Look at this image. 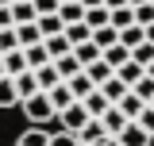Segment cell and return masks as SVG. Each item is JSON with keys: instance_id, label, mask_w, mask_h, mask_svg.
Listing matches in <instances>:
<instances>
[{"instance_id": "obj_1", "label": "cell", "mask_w": 154, "mask_h": 146, "mask_svg": "<svg viewBox=\"0 0 154 146\" xmlns=\"http://www.w3.org/2000/svg\"><path fill=\"white\" fill-rule=\"evenodd\" d=\"M12 146H119V142H116L112 135H104L100 119H89L77 135L73 131H46V127H35L31 123Z\"/></svg>"}, {"instance_id": "obj_2", "label": "cell", "mask_w": 154, "mask_h": 146, "mask_svg": "<svg viewBox=\"0 0 154 146\" xmlns=\"http://www.w3.org/2000/svg\"><path fill=\"white\" fill-rule=\"evenodd\" d=\"M19 108H23V115H27L35 127H42V123H50V119H54V104H50V92H42V89H38L35 96H27Z\"/></svg>"}, {"instance_id": "obj_3", "label": "cell", "mask_w": 154, "mask_h": 146, "mask_svg": "<svg viewBox=\"0 0 154 146\" xmlns=\"http://www.w3.org/2000/svg\"><path fill=\"white\" fill-rule=\"evenodd\" d=\"M89 119H93V115H89V111H85V104H81V100H73V104H69V108H62L54 115V123H58V131H81L85 127V123H89Z\"/></svg>"}, {"instance_id": "obj_4", "label": "cell", "mask_w": 154, "mask_h": 146, "mask_svg": "<svg viewBox=\"0 0 154 146\" xmlns=\"http://www.w3.org/2000/svg\"><path fill=\"white\" fill-rule=\"evenodd\" d=\"M116 142H119V146H154V135H150V131H143L135 119H127V127L116 135Z\"/></svg>"}, {"instance_id": "obj_5", "label": "cell", "mask_w": 154, "mask_h": 146, "mask_svg": "<svg viewBox=\"0 0 154 146\" xmlns=\"http://www.w3.org/2000/svg\"><path fill=\"white\" fill-rule=\"evenodd\" d=\"M100 127H104V135H112V138H116L119 131L127 127V115H123V111H119V108L112 104V108H108L104 115H100Z\"/></svg>"}, {"instance_id": "obj_6", "label": "cell", "mask_w": 154, "mask_h": 146, "mask_svg": "<svg viewBox=\"0 0 154 146\" xmlns=\"http://www.w3.org/2000/svg\"><path fill=\"white\" fill-rule=\"evenodd\" d=\"M66 85H69V92H73V100H85V96L96 89V85H93V77H89L85 69H81V73H73V77H66Z\"/></svg>"}, {"instance_id": "obj_7", "label": "cell", "mask_w": 154, "mask_h": 146, "mask_svg": "<svg viewBox=\"0 0 154 146\" xmlns=\"http://www.w3.org/2000/svg\"><path fill=\"white\" fill-rule=\"evenodd\" d=\"M23 58H27V69L46 65V62H50V54H46V42L38 38V42H31V46H23Z\"/></svg>"}, {"instance_id": "obj_8", "label": "cell", "mask_w": 154, "mask_h": 146, "mask_svg": "<svg viewBox=\"0 0 154 146\" xmlns=\"http://www.w3.org/2000/svg\"><path fill=\"white\" fill-rule=\"evenodd\" d=\"M116 108L123 111L127 119H139V111L146 108V100H143V96H135V92L127 89V92H123V96H119V104H116Z\"/></svg>"}, {"instance_id": "obj_9", "label": "cell", "mask_w": 154, "mask_h": 146, "mask_svg": "<svg viewBox=\"0 0 154 146\" xmlns=\"http://www.w3.org/2000/svg\"><path fill=\"white\" fill-rule=\"evenodd\" d=\"M35 23H38V35H42V38L62 35V31H66V23H62V16H58V12H46V16H38Z\"/></svg>"}, {"instance_id": "obj_10", "label": "cell", "mask_w": 154, "mask_h": 146, "mask_svg": "<svg viewBox=\"0 0 154 146\" xmlns=\"http://www.w3.org/2000/svg\"><path fill=\"white\" fill-rule=\"evenodd\" d=\"M81 104H85V111H89L93 119H100L104 111L112 108V104H108V96H104V92H100V89H93V92H89V96H85V100H81Z\"/></svg>"}, {"instance_id": "obj_11", "label": "cell", "mask_w": 154, "mask_h": 146, "mask_svg": "<svg viewBox=\"0 0 154 146\" xmlns=\"http://www.w3.org/2000/svg\"><path fill=\"white\" fill-rule=\"evenodd\" d=\"M0 108H19V92H16V77H0Z\"/></svg>"}, {"instance_id": "obj_12", "label": "cell", "mask_w": 154, "mask_h": 146, "mask_svg": "<svg viewBox=\"0 0 154 146\" xmlns=\"http://www.w3.org/2000/svg\"><path fill=\"white\" fill-rule=\"evenodd\" d=\"M35 81H38V89H42V92H50L58 81H62V73L54 69V62H46V65H38V69H35Z\"/></svg>"}, {"instance_id": "obj_13", "label": "cell", "mask_w": 154, "mask_h": 146, "mask_svg": "<svg viewBox=\"0 0 154 146\" xmlns=\"http://www.w3.org/2000/svg\"><path fill=\"white\" fill-rule=\"evenodd\" d=\"M16 92H19V104H23L27 96H35V92H38V81H35V69H27V73H16Z\"/></svg>"}, {"instance_id": "obj_14", "label": "cell", "mask_w": 154, "mask_h": 146, "mask_svg": "<svg viewBox=\"0 0 154 146\" xmlns=\"http://www.w3.org/2000/svg\"><path fill=\"white\" fill-rule=\"evenodd\" d=\"M0 58H4V73H8V77H16V73H27L23 46H19V50H8V54H0Z\"/></svg>"}, {"instance_id": "obj_15", "label": "cell", "mask_w": 154, "mask_h": 146, "mask_svg": "<svg viewBox=\"0 0 154 146\" xmlns=\"http://www.w3.org/2000/svg\"><path fill=\"white\" fill-rule=\"evenodd\" d=\"M85 23H89V27H104V23H112V8H108V4H96V8H85Z\"/></svg>"}, {"instance_id": "obj_16", "label": "cell", "mask_w": 154, "mask_h": 146, "mask_svg": "<svg viewBox=\"0 0 154 146\" xmlns=\"http://www.w3.org/2000/svg\"><path fill=\"white\" fill-rule=\"evenodd\" d=\"M50 104H54V115H58L62 108H69V104H73V92H69L66 81H58L54 89H50Z\"/></svg>"}, {"instance_id": "obj_17", "label": "cell", "mask_w": 154, "mask_h": 146, "mask_svg": "<svg viewBox=\"0 0 154 146\" xmlns=\"http://www.w3.org/2000/svg\"><path fill=\"white\" fill-rule=\"evenodd\" d=\"M100 58H104V62H108L112 69H119V65H123V62L131 58V46H123V42H112V46H108V50H104Z\"/></svg>"}, {"instance_id": "obj_18", "label": "cell", "mask_w": 154, "mask_h": 146, "mask_svg": "<svg viewBox=\"0 0 154 146\" xmlns=\"http://www.w3.org/2000/svg\"><path fill=\"white\" fill-rule=\"evenodd\" d=\"M96 89L104 92V96H108V104H119V96H123V92H127V81H119V77H108V81H104V85H96Z\"/></svg>"}, {"instance_id": "obj_19", "label": "cell", "mask_w": 154, "mask_h": 146, "mask_svg": "<svg viewBox=\"0 0 154 146\" xmlns=\"http://www.w3.org/2000/svg\"><path fill=\"white\" fill-rule=\"evenodd\" d=\"M54 69L62 73V81H66V77H73V73H81V69H85V65H81V62H77V54H73V50H69V54H62V58H54Z\"/></svg>"}, {"instance_id": "obj_20", "label": "cell", "mask_w": 154, "mask_h": 146, "mask_svg": "<svg viewBox=\"0 0 154 146\" xmlns=\"http://www.w3.org/2000/svg\"><path fill=\"white\" fill-rule=\"evenodd\" d=\"M58 16H62V23H81V19H85V4H81V0L58 4Z\"/></svg>"}, {"instance_id": "obj_21", "label": "cell", "mask_w": 154, "mask_h": 146, "mask_svg": "<svg viewBox=\"0 0 154 146\" xmlns=\"http://www.w3.org/2000/svg\"><path fill=\"white\" fill-rule=\"evenodd\" d=\"M42 42H46V54H50V62L73 50V46H69V38H66V31H62V35H50V38H42Z\"/></svg>"}, {"instance_id": "obj_22", "label": "cell", "mask_w": 154, "mask_h": 146, "mask_svg": "<svg viewBox=\"0 0 154 146\" xmlns=\"http://www.w3.org/2000/svg\"><path fill=\"white\" fill-rule=\"evenodd\" d=\"M66 38H69V46H77V42H89L93 38V27L81 19V23H66Z\"/></svg>"}, {"instance_id": "obj_23", "label": "cell", "mask_w": 154, "mask_h": 146, "mask_svg": "<svg viewBox=\"0 0 154 146\" xmlns=\"http://www.w3.org/2000/svg\"><path fill=\"white\" fill-rule=\"evenodd\" d=\"M143 38H146V27H143V23H127V27H119V42H123V46H139Z\"/></svg>"}, {"instance_id": "obj_24", "label": "cell", "mask_w": 154, "mask_h": 146, "mask_svg": "<svg viewBox=\"0 0 154 146\" xmlns=\"http://www.w3.org/2000/svg\"><path fill=\"white\" fill-rule=\"evenodd\" d=\"M73 54H77V62H81V65H93V62L104 54V50H100L93 38H89V42H77V46H73Z\"/></svg>"}, {"instance_id": "obj_25", "label": "cell", "mask_w": 154, "mask_h": 146, "mask_svg": "<svg viewBox=\"0 0 154 146\" xmlns=\"http://www.w3.org/2000/svg\"><path fill=\"white\" fill-rule=\"evenodd\" d=\"M31 19H38L35 4L31 0H12V23H31Z\"/></svg>"}, {"instance_id": "obj_26", "label": "cell", "mask_w": 154, "mask_h": 146, "mask_svg": "<svg viewBox=\"0 0 154 146\" xmlns=\"http://www.w3.org/2000/svg\"><path fill=\"white\" fill-rule=\"evenodd\" d=\"M93 42L100 46V50H108L112 42H119V31H116L112 23H104V27H96V31H93Z\"/></svg>"}, {"instance_id": "obj_27", "label": "cell", "mask_w": 154, "mask_h": 146, "mask_svg": "<svg viewBox=\"0 0 154 146\" xmlns=\"http://www.w3.org/2000/svg\"><path fill=\"white\" fill-rule=\"evenodd\" d=\"M143 65H139V62H131V58H127V62H123V65H119V69H116V77H119V81H127V89H131L135 81H139V77H143Z\"/></svg>"}, {"instance_id": "obj_28", "label": "cell", "mask_w": 154, "mask_h": 146, "mask_svg": "<svg viewBox=\"0 0 154 146\" xmlns=\"http://www.w3.org/2000/svg\"><path fill=\"white\" fill-rule=\"evenodd\" d=\"M85 73H89V77H93V85H104V81H108V77H112V65H108V62H104V58H96L93 65H85Z\"/></svg>"}, {"instance_id": "obj_29", "label": "cell", "mask_w": 154, "mask_h": 146, "mask_svg": "<svg viewBox=\"0 0 154 146\" xmlns=\"http://www.w3.org/2000/svg\"><path fill=\"white\" fill-rule=\"evenodd\" d=\"M16 35H19V46H31V42H38V23L31 19V23H16Z\"/></svg>"}, {"instance_id": "obj_30", "label": "cell", "mask_w": 154, "mask_h": 146, "mask_svg": "<svg viewBox=\"0 0 154 146\" xmlns=\"http://www.w3.org/2000/svg\"><path fill=\"white\" fill-rule=\"evenodd\" d=\"M131 62H139V65L146 69V65L154 62V42H146V38H143L139 46H131Z\"/></svg>"}, {"instance_id": "obj_31", "label": "cell", "mask_w": 154, "mask_h": 146, "mask_svg": "<svg viewBox=\"0 0 154 146\" xmlns=\"http://www.w3.org/2000/svg\"><path fill=\"white\" fill-rule=\"evenodd\" d=\"M131 92H135V96H143V100L150 104V100H154V77H150V73H143V77L131 85Z\"/></svg>"}, {"instance_id": "obj_32", "label": "cell", "mask_w": 154, "mask_h": 146, "mask_svg": "<svg viewBox=\"0 0 154 146\" xmlns=\"http://www.w3.org/2000/svg\"><path fill=\"white\" fill-rule=\"evenodd\" d=\"M8 50H19V35H16V23L12 27H0V54Z\"/></svg>"}, {"instance_id": "obj_33", "label": "cell", "mask_w": 154, "mask_h": 146, "mask_svg": "<svg viewBox=\"0 0 154 146\" xmlns=\"http://www.w3.org/2000/svg\"><path fill=\"white\" fill-rule=\"evenodd\" d=\"M127 23H135V8H131V4L112 8V27H116V31H119V27H127Z\"/></svg>"}, {"instance_id": "obj_34", "label": "cell", "mask_w": 154, "mask_h": 146, "mask_svg": "<svg viewBox=\"0 0 154 146\" xmlns=\"http://www.w3.org/2000/svg\"><path fill=\"white\" fill-rule=\"evenodd\" d=\"M135 23H143V27L154 23V0H146V4H139V8H135Z\"/></svg>"}, {"instance_id": "obj_35", "label": "cell", "mask_w": 154, "mask_h": 146, "mask_svg": "<svg viewBox=\"0 0 154 146\" xmlns=\"http://www.w3.org/2000/svg\"><path fill=\"white\" fill-rule=\"evenodd\" d=\"M135 123H139L143 131H150V135H154V104H146V108L139 111V119H135Z\"/></svg>"}, {"instance_id": "obj_36", "label": "cell", "mask_w": 154, "mask_h": 146, "mask_svg": "<svg viewBox=\"0 0 154 146\" xmlns=\"http://www.w3.org/2000/svg\"><path fill=\"white\" fill-rule=\"evenodd\" d=\"M31 4H35V16H46V12H58L62 0H31Z\"/></svg>"}, {"instance_id": "obj_37", "label": "cell", "mask_w": 154, "mask_h": 146, "mask_svg": "<svg viewBox=\"0 0 154 146\" xmlns=\"http://www.w3.org/2000/svg\"><path fill=\"white\" fill-rule=\"evenodd\" d=\"M0 27H12V4L0 8Z\"/></svg>"}, {"instance_id": "obj_38", "label": "cell", "mask_w": 154, "mask_h": 146, "mask_svg": "<svg viewBox=\"0 0 154 146\" xmlns=\"http://www.w3.org/2000/svg\"><path fill=\"white\" fill-rule=\"evenodd\" d=\"M104 4H108V8H123L127 0H104Z\"/></svg>"}, {"instance_id": "obj_39", "label": "cell", "mask_w": 154, "mask_h": 146, "mask_svg": "<svg viewBox=\"0 0 154 146\" xmlns=\"http://www.w3.org/2000/svg\"><path fill=\"white\" fill-rule=\"evenodd\" d=\"M146 42H154V23H146Z\"/></svg>"}, {"instance_id": "obj_40", "label": "cell", "mask_w": 154, "mask_h": 146, "mask_svg": "<svg viewBox=\"0 0 154 146\" xmlns=\"http://www.w3.org/2000/svg\"><path fill=\"white\" fill-rule=\"evenodd\" d=\"M81 4H85V8H96V4H104V0H81Z\"/></svg>"}, {"instance_id": "obj_41", "label": "cell", "mask_w": 154, "mask_h": 146, "mask_svg": "<svg viewBox=\"0 0 154 146\" xmlns=\"http://www.w3.org/2000/svg\"><path fill=\"white\" fill-rule=\"evenodd\" d=\"M127 4H131V8H139V4H146V0H127Z\"/></svg>"}, {"instance_id": "obj_42", "label": "cell", "mask_w": 154, "mask_h": 146, "mask_svg": "<svg viewBox=\"0 0 154 146\" xmlns=\"http://www.w3.org/2000/svg\"><path fill=\"white\" fill-rule=\"evenodd\" d=\"M146 73H150V77H154V62H150V65H146Z\"/></svg>"}, {"instance_id": "obj_43", "label": "cell", "mask_w": 154, "mask_h": 146, "mask_svg": "<svg viewBox=\"0 0 154 146\" xmlns=\"http://www.w3.org/2000/svg\"><path fill=\"white\" fill-rule=\"evenodd\" d=\"M0 77H4V58H0Z\"/></svg>"}, {"instance_id": "obj_44", "label": "cell", "mask_w": 154, "mask_h": 146, "mask_svg": "<svg viewBox=\"0 0 154 146\" xmlns=\"http://www.w3.org/2000/svg\"><path fill=\"white\" fill-rule=\"evenodd\" d=\"M4 4H12V0H0V8H4Z\"/></svg>"}, {"instance_id": "obj_45", "label": "cell", "mask_w": 154, "mask_h": 146, "mask_svg": "<svg viewBox=\"0 0 154 146\" xmlns=\"http://www.w3.org/2000/svg\"><path fill=\"white\" fill-rule=\"evenodd\" d=\"M62 4H69V0H62Z\"/></svg>"}, {"instance_id": "obj_46", "label": "cell", "mask_w": 154, "mask_h": 146, "mask_svg": "<svg viewBox=\"0 0 154 146\" xmlns=\"http://www.w3.org/2000/svg\"><path fill=\"white\" fill-rule=\"evenodd\" d=\"M150 104H154V100H150Z\"/></svg>"}]
</instances>
